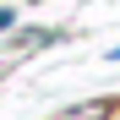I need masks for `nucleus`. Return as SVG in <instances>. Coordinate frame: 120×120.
<instances>
[{"label": "nucleus", "mask_w": 120, "mask_h": 120, "mask_svg": "<svg viewBox=\"0 0 120 120\" xmlns=\"http://www.w3.org/2000/svg\"><path fill=\"white\" fill-rule=\"evenodd\" d=\"M66 120H104V104H82V109H71Z\"/></svg>", "instance_id": "nucleus-1"}, {"label": "nucleus", "mask_w": 120, "mask_h": 120, "mask_svg": "<svg viewBox=\"0 0 120 120\" xmlns=\"http://www.w3.org/2000/svg\"><path fill=\"white\" fill-rule=\"evenodd\" d=\"M109 60H120V49H109Z\"/></svg>", "instance_id": "nucleus-2"}]
</instances>
